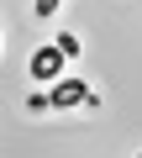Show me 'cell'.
Listing matches in <instances>:
<instances>
[{
	"label": "cell",
	"instance_id": "6da1fadb",
	"mask_svg": "<svg viewBox=\"0 0 142 158\" xmlns=\"http://www.w3.org/2000/svg\"><path fill=\"white\" fill-rule=\"evenodd\" d=\"M53 111H74V106H100L95 95H90V85L84 79H53Z\"/></svg>",
	"mask_w": 142,
	"mask_h": 158
},
{
	"label": "cell",
	"instance_id": "7a4b0ae2",
	"mask_svg": "<svg viewBox=\"0 0 142 158\" xmlns=\"http://www.w3.org/2000/svg\"><path fill=\"white\" fill-rule=\"evenodd\" d=\"M63 63H68V58L47 42V48H37V53H32V79H37V85H53V79L63 74Z\"/></svg>",
	"mask_w": 142,
	"mask_h": 158
},
{
	"label": "cell",
	"instance_id": "3957f363",
	"mask_svg": "<svg viewBox=\"0 0 142 158\" xmlns=\"http://www.w3.org/2000/svg\"><path fill=\"white\" fill-rule=\"evenodd\" d=\"M53 48H58L63 58H79V53H84V42H79L74 32H58V37H53Z\"/></svg>",
	"mask_w": 142,
	"mask_h": 158
},
{
	"label": "cell",
	"instance_id": "277c9868",
	"mask_svg": "<svg viewBox=\"0 0 142 158\" xmlns=\"http://www.w3.org/2000/svg\"><path fill=\"white\" fill-rule=\"evenodd\" d=\"M58 6H63V0H32V11H37V16H58Z\"/></svg>",
	"mask_w": 142,
	"mask_h": 158
}]
</instances>
